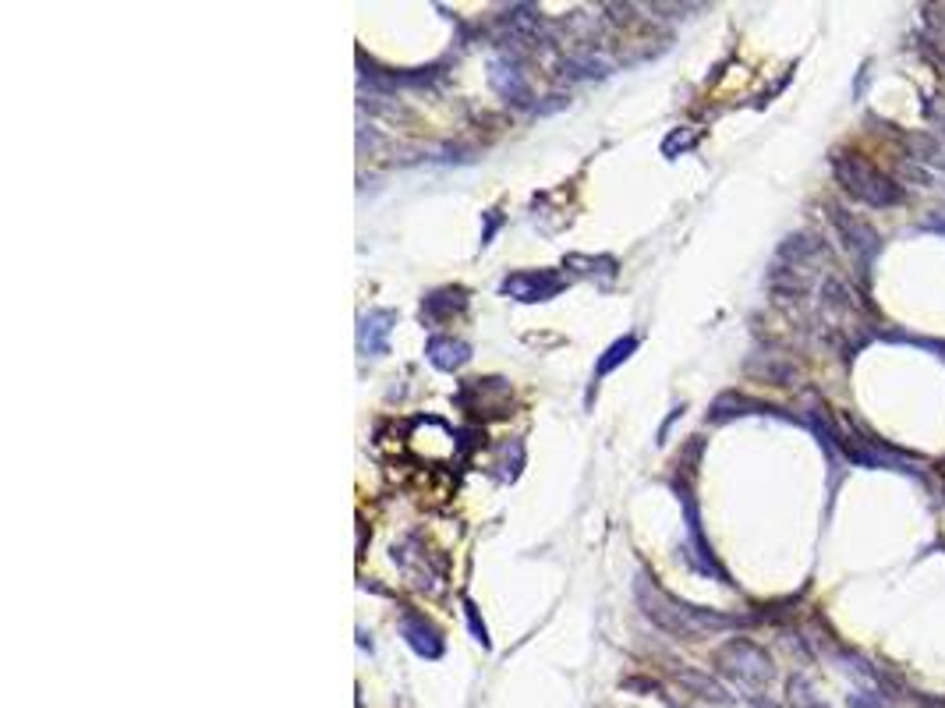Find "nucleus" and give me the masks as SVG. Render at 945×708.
Returning a JSON list of instances; mask_svg holds the SVG:
<instances>
[{
	"instance_id": "nucleus-15",
	"label": "nucleus",
	"mask_w": 945,
	"mask_h": 708,
	"mask_svg": "<svg viewBox=\"0 0 945 708\" xmlns=\"http://www.w3.org/2000/svg\"><path fill=\"white\" fill-rule=\"evenodd\" d=\"M787 698H790V705H793V708H825V705H822V698L814 695L811 680H804V677H790V684H787Z\"/></svg>"
},
{
	"instance_id": "nucleus-16",
	"label": "nucleus",
	"mask_w": 945,
	"mask_h": 708,
	"mask_svg": "<svg viewBox=\"0 0 945 708\" xmlns=\"http://www.w3.org/2000/svg\"><path fill=\"white\" fill-rule=\"evenodd\" d=\"M698 142V132H690V129H677L674 135H669L666 142H662V153L666 156H677V153H687L690 145Z\"/></svg>"
},
{
	"instance_id": "nucleus-17",
	"label": "nucleus",
	"mask_w": 945,
	"mask_h": 708,
	"mask_svg": "<svg viewBox=\"0 0 945 708\" xmlns=\"http://www.w3.org/2000/svg\"><path fill=\"white\" fill-rule=\"evenodd\" d=\"M464 616H468V624H471V634H475V638L489 648V634H485V624L479 620V609H475V603H468L464 598Z\"/></svg>"
},
{
	"instance_id": "nucleus-20",
	"label": "nucleus",
	"mask_w": 945,
	"mask_h": 708,
	"mask_svg": "<svg viewBox=\"0 0 945 708\" xmlns=\"http://www.w3.org/2000/svg\"><path fill=\"white\" fill-rule=\"evenodd\" d=\"M942 475H945V464H942Z\"/></svg>"
},
{
	"instance_id": "nucleus-3",
	"label": "nucleus",
	"mask_w": 945,
	"mask_h": 708,
	"mask_svg": "<svg viewBox=\"0 0 945 708\" xmlns=\"http://www.w3.org/2000/svg\"><path fill=\"white\" fill-rule=\"evenodd\" d=\"M716 669L722 677H730L733 684H740L743 691H766V687L775 680L772 656L761 645L748 642V638L726 642L716 651Z\"/></svg>"
},
{
	"instance_id": "nucleus-4",
	"label": "nucleus",
	"mask_w": 945,
	"mask_h": 708,
	"mask_svg": "<svg viewBox=\"0 0 945 708\" xmlns=\"http://www.w3.org/2000/svg\"><path fill=\"white\" fill-rule=\"evenodd\" d=\"M559 290H567V277H559L556 269H517V274H506L500 280V295L521 305L549 301Z\"/></svg>"
},
{
	"instance_id": "nucleus-1",
	"label": "nucleus",
	"mask_w": 945,
	"mask_h": 708,
	"mask_svg": "<svg viewBox=\"0 0 945 708\" xmlns=\"http://www.w3.org/2000/svg\"><path fill=\"white\" fill-rule=\"evenodd\" d=\"M634 595H638V606L651 624L662 627L666 634H674V638H684V642H698V638H705V634L730 630L740 624L737 616H726L719 609L684 603V598L662 592L651 577H638Z\"/></svg>"
},
{
	"instance_id": "nucleus-19",
	"label": "nucleus",
	"mask_w": 945,
	"mask_h": 708,
	"mask_svg": "<svg viewBox=\"0 0 945 708\" xmlns=\"http://www.w3.org/2000/svg\"><path fill=\"white\" fill-rule=\"evenodd\" d=\"M935 220H938V224H945V206H942V209H935Z\"/></svg>"
},
{
	"instance_id": "nucleus-11",
	"label": "nucleus",
	"mask_w": 945,
	"mask_h": 708,
	"mask_svg": "<svg viewBox=\"0 0 945 708\" xmlns=\"http://www.w3.org/2000/svg\"><path fill=\"white\" fill-rule=\"evenodd\" d=\"M674 680L684 687L687 695H695L701 701H712V705H730L733 701V695L726 691L716 677L701 674V669H674Z\"/></svg>"
},
{
	"instance_id": "nucleus-12",
	"label": "nucleus",
	"mask_w": 945,
	"mask_h": 708,
	"mask_svg": "<svg viewBox=\"0 0 945 708\" xmlns=\"http://www.w3.org/2000/svg\"><path fill=\"white\" fill-rule=\"evenodd\" d=\"M775 408L761 404V401H751V397H740V393H722L719 401L712 404V414L708 419L712 422H726V419H737V414H769Z\"/></svg>"
},
{
	"instance_id": "nucleus-14",
	"label": "nucleus",
	"mask_w": 945,
	"mask_h": 708,
	"mask_svg": "<svg viewBox=\"0 0 945 708\" xmlns=\"http://www.w3.org/2000/svg\"><path fill=\"white\" fill-rule=\"evenodd\" d=\"M567 269H577L585 277H598V280H613L616 277V259L613 256H567L563 259Z\"/></svg>"
},
{
	"instance_id": "nucleus-10",
	"label": "nucleus",
	"mask_w": 945,
	"mask_h": 708,
	"mask_svg": "<svg viewBox=\"0 0 945 708\" xmlns=\"http://www.w3.org/2000/svg\"><path fill=\"white\" fill-rule=\"evenodd\" d=\"M468 308V290L464 287H440L425 295L422 301V319L425 322H446L450 316H461Z\"/></svg>"
},
{
	"instance_id": "nucleus-8",
	"label": "nucleus",
	"mask_w": 945,
	"mask_h": 708,
	"mask_svg": "<svg viewBox=\"0 0 945 708\" xmlns=\"http://www.w3.org/2000/svg\"><path fill=\"white\" fill-rule=\"evenodd\" d=\"M489 85L493 93L506 103H528L532 100V85L521 75L517 64L511 61H489Z\"/></svg>"
},
{
	"instance_id": "nucleus-18",
	"label": "nucleus",
	"mask_w": 945,
	"mask_h": 708,
	"mask_svg": "<svg viewBox=\"0 0 945 708\" xmlns=\"http://www.w3.org/2000/svg\"><path fill=\"white\" fill-rule=\"evenodd\" d=\"M846 705H850V708H885V701H882L879 695H871V691H853V695L846 698Z\"/></svg>"
},
{
	"instance_id": "nucleus-7",
	"label": "nucleus",
	"mask_w": 945,
	"mask_h": 708,
	"mask_svg": "<svg viewBox=\"0 0 945 708\" xmlns=\"http://www.w3.org/2000/svg\"><path fill=\"white\" fill-rule=\"evenodd\" d=\"M401 638L418 651L422 659H440L443 656V638L440 630H435L422 613L414 609H404L401 613Z\"/></svg>"
},
{
	"instance_id": "nucleus-5",
	"label": "nucleus",
	"mask_w": 945,
	"mask_h": 708,
	"mask_svg": "<svg viewBox=\"0 0 945 708\" xmlns=\"http://www.w3.org/2000/svg\"><path fill=\"white\" fill-rule=\"evenodd\" d=\"M829 220H832L835 234H840V242L846 245V252L853 256V263L871 266V259H875L879 248H882L879 230L867 220H861L857 213H846L843 206H829Z\"/></svg>"
},
{
	"instance_id": "nucleus-2",
	"label": "nucleus",
	"mask_w": 945,
	"mask_h": 708,
	"mask_svg": "<svg viewBox=\"0 0 945 708\" xmlns=\"http://www.w3.org/2000/svg\"><path fill=\"white\" fill-rule=\"evenodd\" d=\"M832 174L843 185L846 195H853L864 206H900L903 203V185H896L885 171H879L875 163L864 160L861 153H832Z\"/></svg>"
},
{
	"instance_id": "nucleus-9",
	"label": "nucleus",
	"mask_w": 945,
	"mask_h": 708,
	"mask_svg": "<svg viewBox=\"0 0 945 708\" xmlns=\"http://www.w3.org/2000/svg\"><path fill=\"white\" fill-rule=\"evenodd\" d=\"M425 358H429V366H435L440 372H458L471 361V343L461 337H432L425 343Z\"/></svg>"
},
{
	"instance_id": "nucleus-6",
	"label": "nucleus",
	"mask_w": 945,
	"mask_h": 708,
	"mask_svg": "<svg viewBox=\"0 0 945 708\" xmlns=\"http://www.w3.org/2000/svg\"><path fill=\"white\" fill-rule=\"evenodd\" d=\"M397 312L393 308H372L358 319V355L379 358L390 351V334H393Z\"/></svg>"
},
{
	"instance_id": "nucleus-13",
	"label": "nucleus",
	"mask_w": 945,
	"mask_h": 708,
	"mask_svg": "<svg viewBox=\"0 0 945 708\" xmlns=\"http://www.w3.org/2000/svg\"><path fill=\"white\" fill-rule=\"evenodd\" d=\"M638 351V337H620V340H613L609 348L603 351V358L595 361V379H603V376H609L616 366H624V361Z\"/></svg>"
}]
</instances>
